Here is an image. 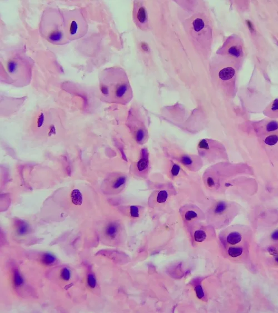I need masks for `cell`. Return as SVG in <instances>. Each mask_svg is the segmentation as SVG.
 I'll list each match as a JSON object with an SVG mask.
<instances>
[{"mask_svg":"<svg viewBox=\"0 0 278 313\" xmlns=\"http://www.w3.org/2000/svg\"><path fill=\"white\" fill-rule=\"evenodd\" d=\"M55 129L54 128V126H52V128H51V130H50V133H49V135L51 136L52 134H55Z\"/></svg>","mask_w":278,"mask_h":313,"instance_id":"cell-36","label":"cell"},{"mask_svg":"<svg viewBox=\"0 0 278 313\" xmlns=\"http://www.w3.org/2000/svg\"><path fill=\"white\" fill-rule=\"evenodd\" d=\"M130 214L132 217L137 218L139 216V210L137 206H131L130 207Z\"/></svg>","mask_w":278,"mask_h":313,"instance_id":"cell-27","label":"cell"},{"mask_svg":"<svg viewBox=\"0 0 278 313\" xmlns=\"http://www.w3.org/2000/svg\"><path fill=\"white\" fill-rule=\"evenodd\" d=\"M40 33L49 43L57 46L69 43L62 11L47 8L43 12L39 26Z\"/></svg>","mask_w":278,"mask_h":313,"instance_id":"cell-2","label":"cell"},{"mask_svg":"<svg viewBox=\"0 0 278 313\" xmlns=\"http://www.w3.org/2000/svg\"><path fill=\"white\" fill-rule=\"evenodd\" d=\"M145 137V132L143 130L140 129L139 130L136 135V140L137 142L141 143L144 140V139Z\"/></svg>","mask_w":278,"mask_h":313,"instance_id":"cell-25","label":"cell"},{"mask_svg":"<svg viewBox=\"0 0 278 313\" xmlns=\"http://www.w3.org/2000/svg\"><path fill=\"white\" fill-rule=\"evenodd\" d=\"M206 234L202 230H197L194 234V239L197 242H202L205 240Z\"/></svg>","mask_w":278,"mask_h":313,"instance_id":"cell-16","label":"cell"},{"mask_svg":"<svg viewBox=\"0 0 278 313\" xmlns=\"http://www.w3.org/2000/svg\"><path fill=\"white\" fill-rule=\"evenodd\" d=\"M197 216V214L194 211H188L185 215V218L186 220L190 221L193 219L196 218Z\"/></svg>","mask_w":278,"mask_h":313,"instance_id":"cell-26","label":"cell"},{"mask_svg":"<svg viewBox=\"0 0 278 313\" xmlns=\"http://www.w3.org/2000/svg\"><path fill=\"white\" fill-rule=\"evenodd\" d=\"M33 61L26 55L16 54L7 61V75L11 78V84L16 86H26L30 83Z\"/></svg>","mask_w":278,"mask_h":313,"instance_id":"cell-3","label":"cell"},{"mask_svg":"<svg viewBox=\"0 0 278 313\" xmlns=\"http://www.w3.org/2000/svg\"><path fill=\"white\" fill-rule=\"evenodd\" d=\"M243 249L241 248L237 247V248H233L231 247L229 248L228 249V254L229 255L233 257H236L241 255L243 253Z\"/></svg>","mask_w":278,"mask_h":313,"instance_id":"cell-13","label":"cell"},{"mask_svg":"<svg viewBox=\"0 0 278 313\" xmlns=\"http://www.w3.org/2000/svg\"><path fill=\"white\" fill-rule=\"evenodd\" d=\"M168 197V194L166 191L163 190L158 193L157 196V202L158 203H163L167 201Z\"/></svg>","mask_w":278,"mask_h":313,"instance_id":"cell-20","label":"cell"},{"mask_svg":"<svg viewBox=\"0 0 278 313\" xmlns=\"http://www.w3.org/2000/svg\"><path fill=\"white\" fill-rule=\"evenodd\" d=\"M71 277L70 270L67 268H64L61 272V278L65 281H68Z\"/></svg>","mask_w":278,"mask_h":313,"instance_id":"cell-21","label":"cell"},{"mask_svg":"<svg viewBox=\"0 0 278 313\" xmlns=\"http://www.w3.org/2000/svg\"><path fill=\"white\" fill-rule=\"evenodd\" d=\"M194 29L195 31L199 32L204 27V22L200 18H197L193 21Z\"/></svg>","mask_w":278,"mask_h":313,"instance_id":"cell-18","label":"cell"},{"mask_svg":"<svg viewBox=\"0 0 278 313\" xmlns=\"http://www.w3.org/2000/svg\"><path fill=\"white\" fill-rule=\"evenodd\" d=\"M99 89L105 98L114 101L128 100L132 91L123 69L110 67L103 70L99 78Z\"/></svg>","mask_w":278,"mask_h":313,"instance_id":"cell-1","label":"cell"},{"mask_svg":"<svg viewBox=\"0 0 278 313\" xmlns=\"http://www.w3.org/2000/svg\"><path fill=\"white\" fill-rule=\"evenodd\" d=\"M181 161L185 165H191L193 163V160H191V159L190 157L186 156L182 158Z\"/></svg>","mask_w":278,"mask_h":313,"instance_id":"cell-31","label":"cell"},{"mask_svg":"<svg viewBox=\"0 0 278 313\" xmlns=\"http://www.w3.org/2000/svg\"><path fill=\"white\" fill-rule=\"evenodd\" d=\"M278 141V136L276 135H272L268 136L266 137L265 139V143L268 145L273 146L275 145Z\"/></svg>","mask_w":278,"mask_h":313,"instance_id":"cell-17","label":"cell"},{"mask_svg":"<svg viewBox=\"0 0 278 313\" xmlns=\"http://www.w3.org/2000/svg\"><path fill=\"white\" fill-rule=\"evenodd\" d=\"M272 110L274 111L278 110V100H275L274 101V103L272 106Z\"/></svg>","mask_w":278,"mask_h":313,"instance_id":"cell-34","label":"cell"},{"mask_svg":"<svg viewBox=\"0 0 278 313\" xmlns=\"http://www.w3.org/2000/svg\"><path fill=\"white\" fill-rule=\"evenodd\" d=\"M180 167L177 164H174L171 169V174L173 176H177L180 172Z\"/></svg>","mask_w":278,"mask_h":313,"instance_id":"cell-30","label":"cell"},{"mask_svg":"<svg viewBox=\"0 0 278 313\" xmlns=\"http://www.w3.org/2000/svg\"><path fill=\"white\" fill-rule=\"evenodd\" d=\"M241 235L238 232H233L227 236V242L231 245H236L241 240Z\"/></svg>","mask_w":278,"mask_h":313,"instance_id":"cell-8","label":"cell"},{"mask_svg":"<svg viewBox=\"0 0 278 313\" xmlns=\"http://www.w3.org/2000/svg\"><path fill=\"white\" fill-rule=\"evenodd\" d=\"M227 207V204L224 202H219L215 208L214 213L216 214H222L226 210Z\"/></svg>","mask_w":278,"mask_h":313,"instance_id":"cell-19","label":"cell"},{"mask_svg":"<svg viewBox=\"0 0 278 313\" xmlns=\"http://www.w3.org/2000/svg\"><path fill=\"white\" fill-rule=\"evenodd\" d=\"M276 262H278V257H277V258L276 259Z\"/></svg>","mask_w":278,"mask_h":313,"instance_id":"cell-37","label":"cell"},{"mask_svg":"<svg viewBox=\"0 0 278 313\" xmlns=\"http://www.w3.org/2000/svg\"><path fill=\"white\" fill-rule=\"evenodd\" d=\"M271 238L274 240H278V230L274 232L271 235Z\"/></svg>","mask_w":278,"mask_h":313,"instance_id":"cell-35","label":"cell"},{"mask_svg":"<svg viewBox=\"0 0 278 313\" xmlns=\"http://www.w3.org/2000/svg\"><path fill=\"white\" fill-rule=\"evenodd\" d=\"M13 281L16 287H20L24 283L23 278L17 270H15L13 272Z\"/></svg>","mask_w":278,"mask_h":313,"instance_id":"cell-12","label":"cell"},{"mask_svg":"<svg viewBox=\"0 0 278 313\" xmlns=\"http://www.w3.org/2000/svg\"><path fill=\"white\" fill-rule=\"evenodd\" d=\"M87 284L91 288H94L96 285V280L94 275L92 274L88 275L87 276Z\"/></svg>","mask_w":278,"mask_h":313,"instance_id":"cell-23","label":"cell"},{"mask_svg":"<svg viewBox=\"0 0 278 313\" xmlns=\"http://www.w3.org/2000/svg\"><path fill=\"white\" fill-rule=\"evenodd\" d=\"M235 75V70L232 67H227L222 69L219 73V77L224 81L231 79Z\"/></svg>","mask_w":278,"mask_h":313,"instance_id":"cell-5","label":"cell"},{"mask_svg":"<svg viewBox=\"0 0 278 313\" xmlns=\"http://www.w3.org/2000/svg\"><path fill=\"white\" fill-rule=\"evenodd\" d=\"M198 147L200 149H201L207 150V149H209V145L208 142L207 141V140H205V139H204V140H202L200 141L199 142V143L198 144Z\"/></svg>","mask_w":278,"mask_h":313,"instance_id":"cell-28","label":"cell"},{"mask_svg":"<svg viewBox=\"0 0 278 313\" xmlns=\"http://www.w3.org/2000/svg\"><path fill=\"white\" fill-rule=\"evenodd\" d=\"M126 178L125 176H120L115 180V181L112 185V187L113 189H119L121 186H122L124 184L126 183Z\"/></svg>","mask_w":278,"mask_h":313,"instance_id":"cell-14","label":"cell"},{"mask_svg":"<svg viewBox=\"0 0 278 313\" xmlns=\"http://www.w3.org/2000/svg\"><path fill=\"white\" fill-rule=\"evenodd\" d=\"M207 183H208V186H209V187H210V188L213 187V186L214 184H215V183H214V180H213L212 178H211V177H209V178L208 179V180H207Z\"/></svg>","mask_w":278,"mask_h":313,"instance_id":"cell-33","label":"cell"},{"mask_svg":"<svg viewBox=\"0 0 278 313\" xmlns=\"http://www.w3.org/2000/svg\"><path fill=\"white\" fill-rule=\"evenodd\" d=\"M118 232L117 225L115 223H110L106 227L105 234L109 238L114 239Z\"/></svg>","mask_w":278,"mask_h":313,"instance_id":"cell-7","label":"cell"},{"mask_svg":"<svg viewBox=\"0 0 278 313\" xmlns=\"http://www.w3.org/2000/svg\"><path fill=\"white\" fill-rule=\"evenodd\" d=\"M148 159L147 157H145L141 158L137 163V167L138 170L140 172H142L145 170L148 166Z\"/></svg>","mask_w":278,"mask_h":313,"instance_id":"cell-15","label":"cell"},{"mask_svg":"<svg viewBox=\"0 0 278 313\" xmlns=\"http://www.w3.org/2000/svg\"><path fill=\"white\" fill-rule=\"evenodd\" d=\"M278 129V123L277 121H271L266 126V130L268 132H272Z\"/></svg>","mask_w":278,"mask_h":313,"instance_id":"cell-22","label":"cell"},{"mask_svg":"<svg viewBox=\"0 0 278 313\" xmlns=\"http://www.w3.org/2000/svg\"><path fill=\"white\" fill-rule=\"evenodd\" d=\"M55 257L50 253L44 254L41 258V262L43 264L46 265H51L54 264L56 262Z\"/></svg>","mask_w":278,"mask_h":313,"instance_id":"cell-10","label":"cell"},{"mask_svg":"<svg viewBox=\"0 0 278 313\" xmlns=\"http://www.w3.org/2000/svg\"><path fill=\"white\" fill-rule=\"evenodd\" d=\"M228 52L233 56L238 57L241 54V51L238 47L236 46H231L228 50Z\"/></svg>","mask_w":278,"mask_h":313,"instance_id":"cell-24","label":"cell"},{"mask_svg":"<svg viewBox=\"0 0 278 313\" xmlns=\"http://www.w3.org/2000/svg\"><path fill=\"white\" fill-rule=\"evenodd\" d=\"M195 292H196V294H197V296L199 299H201L204 297V292L202 290V289L201 287V285H198L195 287Z\"/></svg>","mask_w":278,"mask_h":313,"instance_id":"cell-29","label":"cell"},{"mask_svg":"<svg viewBox=\"0 0 278 313\" xmlns=\"http://www.w3.org/2000/svg\"><path fill=\"white\" fill-rule=\"evenodd\" d=\"M43 121H44V116H43V114L42 113L41 114L40 116H39L38 121H37V126L39 128H40L43 126Z\"/></svg>","mask_w":278,"mask_h":313,"instance_id":"cell-32","label":"cell"},{"mask_svg":"<svg viewBox=\"0 0 278 313\" xmlns=\"http://www.w3.org/2000/svg\"><path fill=\"white\" fill-rule=\"evenodd\" d=\"M71 201L76 206H80L83 202L82 195L80 191L78 189L73 190L71 194Z\"/></svg>","mask_w":278,"mask_h":313,"instance_id":"cell-6","label":"cell"},{"mask_svg":"<svg viewBox=\"0 0 278 313\" xmlns=\"http://www.w3.org/2000/svg\"><path fill=\"white\" fill-rule=\"evenodd\" d=\"M62 13L66 34L70 42L80 39L87 34L88 24L81 10H65L62 11Z\"/></svg>","mask_w":278,"mask_h":313,"instance_id":"cell-4","label":"cell"},{"mask_svg":"<svg viewBox=\"0 0 278 313\" xmlns=\"http://www.w3.org/2000/svg\"><path fill=\"white\" fill-rule=\"evenodd\" d=\"M137 19L139 22L141 24H145L146 23L147 20V16L145 9L144 7H141L138 10Z\"/></svg>","mask_w":278,"mask_h":313,"instance_id":"cell-11","label":"cell"},{"mask_svg":"<svg viewBox=\"0 0 278 313\" xmlns=\"http://www.w3.org/2000/svg\"><path fill=\"white\" fill-rule=\"evenodd\" d=\"M17 234L20 235H25L29 232V225L23 221H19L17 225Z\"/></svg>","mask_w":278,"mask_h":313,"instance_id":"cell-9","label":"cell"}]
</instances>
